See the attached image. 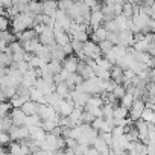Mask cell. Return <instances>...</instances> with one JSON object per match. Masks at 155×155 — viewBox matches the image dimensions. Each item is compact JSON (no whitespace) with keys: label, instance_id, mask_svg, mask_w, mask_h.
Masks as SVG:
<instances>
[{"label":"cell","instance_id":"18","mask_svg":"<svg viewBox=\"0 0 155 155\" xmlns=\"http://www.w3.org/2000/svg\"><path fill=\"white\" fill-rule=\"evenodd\" d=\"M29 9L34 17L43 14V0H29Z\"/></svg>","mask_w":155,"mask_h":155},{"label":"cell","instance_id":"19","mask_svg":"<svg viewBox=\"0 0 155 155\" xmlns=\"http://www.w3.org/2000/svg\"><path fill=\"white\" fill-rule=\"evenodd\" d=\"M52 55H53V59H58V61H64L65 59V56H67V53L64 52V47L61 46V44H55L53 47H52Z\"/></svg>","mask_w":155,"mask_h":155},{"label":"cell","instance_id":"10","mask_svg":"<svg viewBox=\"0 0 155 155\" xmlns=\"http://www.w3.org/2000/svg\"><path fill=\"white\" fill-rule=\"evenodd\" d=\"M58 9H59L58 0H43V14L53 17Z\"/></svg>","mask_w":155,"mask_h":155},{"label":"cell","instance_id":"49","mask_svg":"<svg viewBox=\"0 0 155 155\" xmlns=\"http://www.w3.org/2000/svg\"><path fill=\"white\" fill-rule=\"evenodd\" d=\"M152 55H153V56H155V52H153V53H152Z\"/></svg>","mask_w":155,"mask_h":155},{"label":"cell","instance_id":"44","mask_svg":"<svg viewBox=\"0 0 155 155\" xmlns=\"http://www.w3.org/2000/svg\"><path fill=\"white\" fill-rule=\"evenodd\" d=\"M149 143H153L155 144V129H150L149 131Z\"/></svg>","mask_w":155,"mask_h":155},{"label":"cell","instance_id":"41","mask_svg":"<svg viewBox=\"0 0 155 155\" xmlns=\"http://www.w3.org/2000/svg\"><path fill=\"white\" fill-rule=\"evenodd\" d=\"M105 123V117H96L94 120H93V123H91V126L94 128V129H97V131H101V128H102V125Z\"/></svg>","mask_w":155,"mask_h":155},{"label":"cell","instance_id":"38","mask_svg":"<svg viewBox=\"0 0 155 155\" xmlns=\"http://www.w3.org/2000/svg\"><path fill=\"white\" fill-rule=\"evenodd\" d=\"M25 102H26V99H23V97H20V96H15V97H12V99H11L12 108H21Z\"/></svg>","mask_w":155,"mask_h":155},{"label":"cell","instance_id":"45","mask_svg":"<svg viewBox=\"0 0 155 155\" xmlns=\"http://www.w3.org/2000/svg\"><path fill=\"white\" fill-rule=\"evenodd\" d=\"M0 2H2V6H5V8L12 5V0H0Z\"/></svg>","mask_w":155,"mask_h":155},{"label":"cell","instance_id":"46","mask_svg":"<svg viewBox=\"0 0 155 155\" xmlns=\"http://www.w3.org/2000/svg\"><path fill=\"white\" fill-rule=\"evenodd\" d=\"M153 2H155V0H140V3H141V5H149V6H152Z\"/></svg>","mask_w":155,"mask_h":155},{"label":"cell","instance_id":"8","mask_svg":"<svg viewBox=\"0 0 155 155\" xmlns=\"http://www.w3.org/2000/svg\"><path fill=\"white\" fill-rule=\"evenodd\" d=\"M9 134H11V138H12V140L20 141V140L29 137V128H28L26 125H21V126L12 125V128L9 129Z\"/></svg>","mask_w":155,"mask_h":155},{"label":"cell","instance_id":"24","mask_svg":"<svg viewBox=\"0 0 155 155\" xmlns=\"http://www.w3.org/2000/svg\"><path fill=\"white\" fill-rule=\"evenodd\" d=\"M70 35H71V40H78V41H82V43L90 40V32L88 31H78V32H73Z\"/></svg>","mask_w":155,"mask_h":155},{"label":"cell","instance_id":"3","mask_svg":"<svg viewBox=\"0 0 155 155\" xmlns=\"http://www.w3.org/2000/svg\"><path fill=\"white\" fill-rule=\"evenodd\" d=\"M84 52H85V55H87V56H91V58H94L96 61L104 55V53H102V50H101L99 43L93 41L91 38H90V40H87V41L84 43Z\"/></svg>","mask_w":155,"mask_h":155},{"label":"cell","instance_id":"22","mask_svg":"<svg viewBox=\"0 0 155 155\" xmlns=\"http://www.w3.org/2000/svg\"><path fill=\"white\" fill-rule=\"evenodd\" d=\"M70 91H71V88L67 85V82H65V81H62V82L56 84V93H59L62 97H70Z\"/></svg>","mask_w":155,"mask_h":155},{"label":"cell","instance_id":"1","mask_svg":"<svg viewBox=\"0 0 155 155\" xmlns=\"http://www.w3.org/2000/svg\"><path fill=\"white\" fill-rule=\"evenodd\" d=\"M11 28L14 32H23L29 28H34V15L31 12H20L11 20Z\"/></svg>","mask_w":155,"mask_h":155},{"label":"cell","instance_id":"2","mask_svg":"<svg viewBox=\"0 0 155 155\" xmlns=\"http://www.w3.org/2000/svg\"><path fill=\"white\" fill-rule=\"evenodd\" d=\"M129 137L128 134H122V135H114L113 138V144H111V152L114 153H125L128 152V144H129Z\"/></svg>","mask_w":155,"mask_h":155},{"label":"cell","instance_id":"40","mask_svg":"<svg viewBox=\"0 0 155 155\" xmlns=\"http://www.w3.org/2000/svg\"><path fill=\"white\" fill-rule=\"evenodd\" d=\"M96 117L90 113V111H84V114H82V123H93V120H94Z\"/></svg>","mask_w":155,"mask_h":155},{"label":"cell","instance_id":"17","mask_svg":"<svg viewBox=\"0 0 155 155\" xmlns=\"http://www.w3.org/2000/svg\"><path fill=\"white\" fill-rule=\"evenodd\" d=\"M38 108H40V104H38V102H35V101H32V99L26 101V102L23 104V107H21V110H23L28 116L38 114Z\"/></svg>","mask_w":155,"mask_h":155},{"label":"cell","instance_id":"26","mask_svg":"<svg viewBox=\"0 0 155 155\" xmlns=\"http://www.w3.org/2000/svg\"><path fill=\"white\" fill-rule=\"evenodd\" d=\"M99 46H101V50H102V53H104V55H107L108 52H111V50H113V47H114L116 44H114L111 40H108V38H107V40L101 41V43H99Z\"/></svg>","mask_w":155,"mask_h":155},{"label":"cell","instance_id":"36","mask_svg":"<svg viewBox=\"0 0 155 155\" xmlns=\"http://www.w3.org/2000/svg\"><path fill=\"white\" fill-rule=\"evenodd\" d=\"M123 14H125L126 17H132V15L135 14V11H134V5H131L129 2H126V3L123 5Z\"/></svg>","mask_w":155,"mask_h":155},{"label":"cell","instance_id":"29","mask_svg":"<svg viewBox=\"0 0 155 155\" xmlns=\"http://www.w3.org/2000/svg\"><path fill=\"white\" fill-rule=\"evenodd\" d=\"M11 111H12V104H11V101H5V102H2V105H0V117L8 116Z\"/></svg>","mask_w":155,"mask_h":155},{"label":"cell","instance_id":"9","mask_svg":"<svg viewBox=\"0 0 155 155\" xmlns=\"http://www.w3.org/2000/svg\"><path fill=\"white\" fill-rule=\"evenodd\" d=\"M79 62H81L79 56H78L76 53H71V55H67L65 56V59L62 61V67L65 70L74 73V71H78V65H79Z\"/></svg>","mask_w":155,"mask_h":155},{"label":"cell","instance_id":"28","mask_svg":"<svg viewBox=\"0 0 155 155\" xmlns=\"http://www.w3.org/2000/svg\"><path fill=\"white\" fill-rule=\"evenodd\" d=\"M114 104H104L102 105V111H104V117L105 119H110V117H114Z\"/></svg>","mask_w":155,"mask_h":155},{"label":"cell","instance_id":"48","mask_svg":"<svg viewBox=\"0 0 155 155\" xmlns=\"http://www.w3.org/2000/svg\"><path fill=\"white\" fill-rule=\"evenodd\" d=\"M153 129H155V123H153Z\"/></svg>","mask_w":155,"mask_h":155},{"label":"cell","instance_id":"33","mask_svg":"<svg viewBox=\"0 0 155 155\" xmlns=\"http://www.w3.org/2000/svg\"><path fill=\"white\" fill-rule=\"evenodd\" d=\"M113 93L116 94V97H117V99H122V97L126 94V87H125L123 84H117V85H116V88L113 90Z\"/></svg>","mask_w":155,"mask_h":155},{"label":"cell","instance_id":"27","mask_svg":"<svg viewBox=\"0 0 155 155\" xmlns=\"http://www.w3.org/2000/svg\"><path fill=\"white\" fill-rule=\"evenodd\" d=\"M134 102H135L134 94H132V93H128V91H126V94L120 99V104H122V105H125L126 108H131V107L134 105Z\"/></svg>","mask_w":155,"mask_h":155},{"label":"cell","instance_id":"7","mask_svg":"<svg viewBox=\"0 0 155 155\" xmlns=\"http://www.w3.org/2000/svg\"><path fill=\"white\" fill-rule=\"evenodd\" d=\"M38 38H40V41H41V44H44V46H49V47H53L55 44H56V40H55V32H53V29L52 28H49V26H46V29L38 35Z\"/></svg>","mask_w":155,"mask_h":155},{"label":"cell","instance_id":"43","mask_svg":"<svg viewBox=\"0 0 155 155\" xmlns=\"http://www.w3.org/2000/svg\"><path fill=\"white\" fill-rule=\"evenodd\" d=\"M62 47H64V52H65L67 55H71V53H74V50H73V46H71V41H70L68 44L62 46Z\"/></svg>","mask_w":155,"mask_h":155},{"label":"cell","instance_id":"11","mask_svg":"<svg viewBox=\"0 0 155 155\" xmlns=\"http://www.w3.org/2000/svg\"><path fill=\"white\" fill-rule=\"evenodd\" d=\"M78 73H79L84 79H90V78L96 76L94 68H93L91 65H88L85 61H81V62H79V65H78Z\"/></svg>","mask_w":155,"mask_h":155},{"label":"cell","instance_id":"34","mask_svg":"<svg viewBox=\"0 0 155 155\" xmlns=\"http://www.w3.org/2000/svg\"><path fill=\"white\" fill-rule=\"evenodd\" d=\"M50 68H52V71L56 74V73H59L61 70H62V62L61 61H58V59H52L50 62Z\"/></svg>","mask_w":155,"mask_h":155},{"label":"cell","instance_id":"16","mask_svg":"<svg viewBox=\"0 0 155 155\" xmlns=\"http://www.w3.org/2000/svg\"><path fill=\"white\" fill-rule=\"evenodd\" d=\"M108 34H110V31L105 29L104 26H101V28L94 29V31L90 34V38H91L93 41H96V43H101V41H104V40L108 38Z\"/></svg>","mask_w":155,"mask_h":155},{"label":"cell","instance_id":"20","mask_svg":"<svg viewBox=\"0 0 155 155\" xmlns=\"http://www.w3.org/2000/svg\"><path fill=\"white\" fill-rule=\"evenodd\" d=\"M114 117L116 119H128L129 117V108H126L122 104L116 105L114 107Z\"/></svg>","mask_w":155,"mask_h":155},{"label":"cell","instance_id":"13","mask_svg":"<svg viewBox=\"0 0 155 155\" xmlns=\"http://www.w3.org/2000/svg\"><path fill=\"white\" fill-rule=\"evenodd\" d=\"M105 21V17H104V12L102 11H91V18H90V26L91 29H97L104 25Z\"/></svg>","mask_w":155,"mask_h":155},{"label":"cell","instance_id":"42","mask_svg":"<svg viewBox=\"0 0 155 155\" xmlns=\"http://www.w3.org/2000/svg\"><path fill=\"white\" fill-rule=\"evenodd\" d=\"M17 6H18V11H20V12H31V9H29V0L18 3Z\"/></svg>","mask_w":155,"mask_h":155},{"label":"cell","instance_id":"5","mask_svg":"<svg viewBox=\"0 0 155 155\" xmlns=\"http://www.w3.org/2000/svg\"><path fill=\"white\" fill-rule=\"evenodd\" d=\"M144 108H146V101L137 99V101L134 102V105L129 108V119L134 120V122L138 120V119H141V114H143Z\"/></svg>","mask_w":155,"mask_h":155},{"label":"cell","instance_id":"35","mask_svg":"<svg viewBox=\"0 0 155 155\" xmlns=\"http://www.w3.org/2000/svg\"><path fill=\"white\" fill-rule=\"evenodd\" d=\"M41 126L47 131V132H50L55 126H58V123L55 122V120H52V119H47V120H43V123H41Z\"/></svg>","mask_w":155,"mask_h":155},{"label":"cell","instance_id":"39","mask_svg":"<svg viewBox=\"0 0 155 155\" xmlns=\"http://www.w3.org/2000/svg\"><path fill=\"white\" fill-rule=\"evenodd\" d=\"M71 46H73V50L74 53H79L84 50V43L82 41H78V40H71Z\"/></svg>","mask_w":155,"mask_h":155},{"label":"cell","instance_id":"21","mask_svg":"<svg viewBox=\"0 0 155 155\" xmlns=\"http://www.w3.org/2000/svg\"><path fill=\"white\" fill-rule=\"evenodd\" d=\"M12 125H14V120H12V117H11V113H9L8 116H3L2 119H0V131L9 132V129L12 128Z\"/></svg>","mask_w":155,"mask_h":155},{"label":"cell","instance_id":"12","mask_svg":"<svg viewBox=\"0 0 155 155\" xmlns=\"http://www.w3.org/2000/svg\"><path fill=\"white\" fill-rule=\"evenodd\" d=\"M11 117H12V120H14V125H18V126L26 125L28 114H26L21 108H12V111H11Z\"/></svg>","mask_w":155,"mask_h":155},{"label":"cell","instance_id":"30","mask_svg":"<svg viewBox=\"0 0 155 155\" xmlns=\"http://www.w3.org/2000/svg\"><path fill=\"white\" fill-rule=\"evenodd\" d=\"M153 117H155V110L146 107L144 111H143V114H141V119H144L146 122H152L153 123Z\"/></svg>","mask_w":155,"mask_h":155},{"label":"cell","instance_id":"31","mask_svg":"<svg viewBox=\"0 0 155 155\" xmlns=\"http://www.w3.org/2000/svg\"><path fill=\"white\" fill-rule=\"evenodd\" d=\"M11 141H12V138H11V134L9 132L0 131V146H8Z\"/></svg>","mask_w":155,"mask_h":155},{"label":"cell","instance_id":"32","mask_svg":"<svg viewBox=\"0 0 155 155\" xmlns=\"http://www.w3.org/2000/svg\"><path fill=\"white\" fill-rule=\"evenodd\" d=\"M58 3H59V9H62L65 12H68L73 8V5H74L73 0H58Z\"/></svg>","mask_w":155,"mask_h":155},{"label":"cell","instance_id":"47","mask_svg":"<svg viewBox=\"0 0 155 155\" xmlns=\"http://www.w3.org/2000/svg\"><path fill=\"white\" fill-rule=\"evenodd\" d=\"M73 2H74V3H78V2H82V0H73Z\"/></svg>","mask_w":155,"mask_h":155},{"label":"cell","instance_id":"6","mask_svg":"<svg viewBox=\"0 0 155 155\" xmlns=\"http://www.w3.org/2000/svg\"><path fill=\"white\" fill-rule=\"evenodd\" d=\"M126 50H128V47H126V46L116 44V46L113 47V50H111V52H108L105 56H107L113 64H117V62H119V59H120V58H123V56L126 55Z\"/></svg>","mask_w":155,"mask_h":155},{"label":"cell","instance_id":"23","mask_svg":"<svg viewBox=\"0 0 155 155\" xmlns=\"http://www.w3.org/2000/svg\"><path fill=\"white\" fill-rule=\"evenodd\" d=\"M62 99H64V97H62L59 93H56V91L47 94V104H49V105H53V107H58V105L62 102Z\"/></svg>","mask_w":155,"mask_h":155},{"label":"cell","instance_id":"25","mask_svg":"<svg viewBox=\"0 0 155 155\" xmlns=\"http://www.w3.org/2000/svg\"><path fill=\"white\" fill-rule=\"evenodd\" d=\"M0 35H2V40L3 41H6L8 44H11V43H14V41H17V34L12 31V32H9L8 29L6 31H2V34H0Z\"/></svg>","mask_w":155,"mask_h":155},{"label":"cell","instance_id":"14","mask_svg":"<svg viewBox=\"0 0 155 155\" xmlns=\"http://www.w3.org/2000/svg\"><path fill=\"white\" fill-rule=\"evenodd\" d=\"M29 135H31L34 140L40 141V140H44V138H46L47 131H46L41 125H38V126H29Z\"/></svg>","mask_w":155,"mask_h":155},{"label":"cell","instance_id":"37","mask_svg":"<svg viewBox=\"0 0 155 155\" xmlns=\"http://www.w3.org/2000/svg\"><path fill=\"white\" fill-rule=\"evenodd\" d=\"M9 26H11V18L8 15H2V18H0V29L6 31Z\"/></svg>","mask_w":155,"mask_h":155},{"label":"cell","instance_id":"15","mask_svg":"<svg viewBox=\"0 0 155 155\" xmlns=\"http://www.w3.org/2000/svg\"><path fill=\"white\" fill-rule=\"evenodd\" d=\"M123 78H125V68L119 64H113V67H111V79H114L117 84H122Z\"/></svg>","mask_w":155,"mask_h":155},{"label":"cell","instance_id":"4","mask_svg":"<svg viewBox=\"0 0 155 155\" xmlns=\"http://www.w3.org/2000/svg\"><path fill=\"white\" fill-rule=\"evenodd\" d=\"M135 43V37H134V32L131 29H126V31H117V40H116V44H122V46H134Z\"/></svg>","mask_w":155,"mask_h":155}]
</instances>
